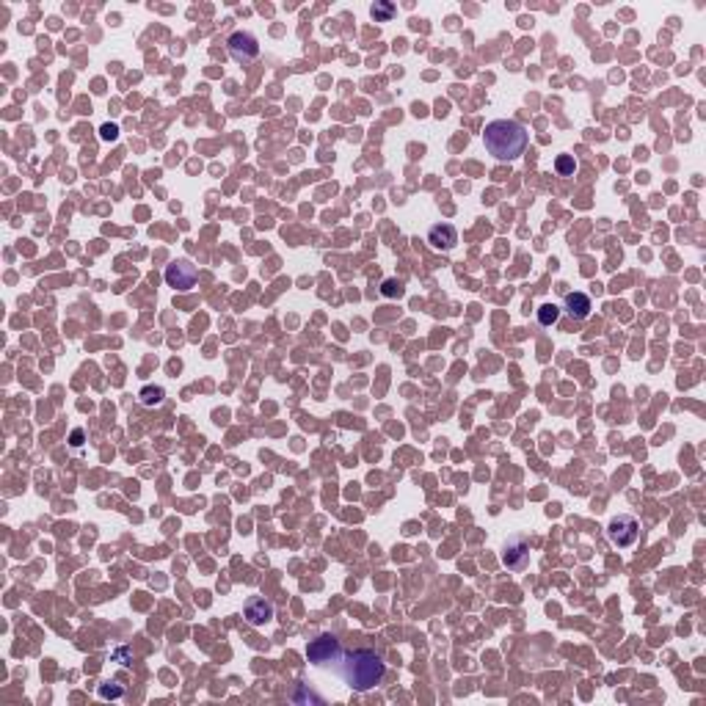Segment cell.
Masks as SVG:
<instances>
[{
  "label": "cell",
  "instance_id": "obj_1",
  "mask_svg": "<svg viewBox=\"0 0 706 706\" xmlns=\"http://www.w3.org/2000/svg\"><path fill=\"white\" fill-rule=\"evenodd\" d=\"M340 676L345 679V685L356 693H367L373 687H378L387 676V662L381 654L370 651V649H356V651H345L342 660L337 662Z\"/></svg>",
  "mask_w": 706,
  "mask_h": 706
},
{
  "label": "cell",
  "instance_id": "obj_2",
  "mask_svg": "<svg viewBox=\"0 0 706 706\" xmlns=\"http://www.w3.org/2000/svg\"><path fill=\"white\" fill-rule=\"evenodd\" d=\"M483 144L496 160H516L527 149V130L513 119H494L485 124Z\"/></svg>",
  "mask_w": 706,
  "mask_h": 706
},
{
  "label": "cell",
  "instance_id": "obj_3",
  "mask_svg": "<svg viewBox=\"0 0 706 706\" xmlns=\"http://www.w3.org/2000/svg\"><path fill=\"white\" fill-rule=\"evenodd\" d=\"M342 654H345L342 643H340L334 635H328V632L317 635V638L309 640V646H306V660H309L312 665H337V662L342 660Z\"/></svg>",
  "mask_w": 706,
  "mask_h": 706
},
{
  "label": "cell",
  "instance_id": "obj_4",
  "mask_svg": "<svg viewBox=\"0 0 706 706\" xmlns=\"http://www.w3.org/2000/svg\"><path fill=\"white\" fill-rule=\"evenodd\" d=\"M640 535V521L629 513H621V516H613L610 524H607V538L613 546L618 549H629Z\"/></svg>",
  "mask_w": 706,
  "mask_h": 706
},
{
  "label": "cell",
  "instance_id": "obj_5",
  "mask_svg": "<svg viewBox=\"0 0 706 706\" xmlns=\"http://www.w3.org/2000/svg\"><path fill=\"white\" fill-rule=\"evenodd\" d=\"M163 276H166V284H169V287H174V290H191V287L196 284V279H199V270H196V265H194L191 259H174L171 265H166Z\"/></svg>",
  "mask_w": 706,
  "mask_h": 706
},
{
  "label": "cell",
  "instance_id": "obj_6",
  "mask_svg": "<svg viewBox=\"0 0 706 706\" xmlns=\"http://www.w3.org/2000/svg\"><path fill=\"white\" fill-rule=\"evenodd\" d=\"M227 50H230V55L235 58L237 64H251V61L259 55V41H257L251 33L237 30V33H232V36L227 39Z\"/></svg>",
  "mask_w": 706,
  "mask_h": 706
},
{
  "label": "cell",
  "instance_id": "obj_7",
  "mask_svg": "<svg viewBox=\"0 0 706 706\" xmlns=\"http://www.w3.org/2000/svg\"><path fill=\"white\" fill-rule=\"evenodd\" d=\"M428 243L436 251H453L456 243H458V232H456L453 224H434L428 230Z\"/></svg>",
  "mask_w": 706,
  "mask_h": 706
},
{
  "label": "cell",
  "instance_id": "obj_8",
  "mask_svg": "<svg viewBox=\"0 0 706 706\" xmlns=\"http://www.w3.org/2000/svg\"><path fill=\"white\" fill-rule=\"evenodd\" d=\"M527 557H530V546H527L524 538L508 541V546H505V566H508V568L521 571V568L527 566Z\"/></svg>",
  "mask_w": 706,
  "mask_h": 706
},
{
  "label": "cell",
  "instance_id": "obj_9",
  "mask_svg": "<svg viewBox=\"0 0 706 706\" xmlns=\"http://www.w3.org/2000/svg\"><path fill=\"white\" fill-rule=\"evenodd\" d=\"M270 618H273V604H270V602H265L262 596L248 599V604H245V621H248L251 626H262V624H268Z\"/></svg>",
  "mask_w": 706,
  "mask_h": 706
},
{
  "label": "cell",
  "instance_id": "obj_10",
  "mask_svg": "<svg viewBox=\"0 0 706 706\" xmlns=\"http://www.w3.org/2000/svg\"><path fill=\"white\" fill-rule=\"evenodd\" d=\"M591 309H593V304H591V298L585 292H568L566 295V312L574 320H585L591 315Z\"/></svg>",
  "mask_w": 706,
  "mask_h": 706
},
{
  "label": "cell",
  "instance_id": "obj_11",
  "mask_svg": "<svg viewBox=\"0 0 706 706\" xmlns=\"http://www.w3.org/2000/svg\"><path fill=\"white\" fill-rule=\"evenodd\" d=\"M370 14H373L375 22H389L392 14H395V6H392V3H384V0H375V3L370 6Z\"/></svg>",
  "mask_w": 706,
  "mask_h": 706
},
{
  "label": "cell",
  "instance_id": "obj_12",
  "mask_svg": "<svg viewBox=\"0 0 706 706\" xmlns=\"http://www.w3.org/2000/svg\"><path fill=\"white\" fill-rule=\"evenodd\" d=\"M557 320H560V306H555V304L538 306V323L541 326H555Z\"/></svg>",
  "mask_w": 706,
  "mask_h": 706
},
{
  "label": "cell",
  "instance_id": "obj_13",
  "mask_svg": "<svg viewBox=\"0 0 706 706\" xmlns=\"http://www.w3.org/2000/svg\"><path fill=\"white\" fill-rule=\"evenodd\" d=\"M163 395H166V392H163L160 387H144L138 398H141L144 406H160V403H163Z\"/></svg>",
  "mask_w": 706,
  "mask_h": 706
},
{
  "label": "cell",
  "instance_id": "obj_14",
  "mask_svg": "<svg viewBox=\"0 0 706 706\" xmlns=\"http://www.w3.org/2000/svg\"><path fill=\"white\" fill-rule=\"evenodd\" d=\"M555 169H557V174H560V177H574V171H577V160H574V155H560V158L555 160Z\"/></svg>",
  "mask_w": 706,
  "mask_h": 706
},
{
  "label": "cell",
  "instance_id": "obj_15",
  "mask_svg": "<svg viewBox=\"0 0 706 706\" xmlns=\"http://www.w3.org/2000/svg\"><path fill=\"white\" fill-rule=\"evenodd\" d=\"M381 292H384L387 298H400V295H403V284H400L398 279H384Z\"/></svg>",
  "mask_w": 706,
  "mask_h": 706
},
{
  "label": "cell",
  "instance_id": "obj_16",
  "mask_svg": "<svg viewBox=\"0 0 706 706\" xmlns=\"http://www.w3.org/2000/svg\"><path fill=\"white\" fill-rule=\"evenodd\" d=\"M124 696V687L119 685H102L100 687V698H122Z\"/></svg>",
  "mask_w": 706,
  "mask_h": 706
},
{
  "label": "cell",
  "instance_id": "obj_17",
  "mask_svg": "<svg viewBox=\"0 0 706 706\" xmlns=\"http://www.w3.org/2000/svg\"><path fill=\"white\" fill-rule=\"evenodd\" d=\"M100 138L102 141H116L119 138V127L116 124H102L100 127Z\"/></svg>",
  "mask_w": 706,
  "mask_h": 706
},
{
  "label": "cell",
  "instance_id": "obj_18",
  "mask_svg": "<svg viewBox=\"0 0 706 706\" xmlns=\"http://www.w3.org/2000/svg\"><path fill=\"white\" fill-rule=\"evenodd\" d=\"M113 660H122V665H130V651L122 646V649H116V651H113Z\"/></svg>",
  "mask_w": 706,
  "mask_h": 706
},
{
  "label": "cell",
  "instance_id": "obj_19",
  "mask_svg": "<svg viewBox=\"0 0 706 706\" xmlns=\"http://www.w3.org/2000/svg\"><path fill=\"white\" fill-rule=\"evenodd\" d=\"M83 445V431L77 428V431H72V447H80Z\"/></svg>",
  "mask_w": 706,
  "mask_h": 706
}]
</instances>
